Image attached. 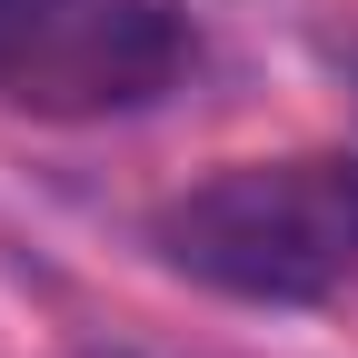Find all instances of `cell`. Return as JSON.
<instances>
[{"label": "cell", "mask_w": 358, "mask_h": 358, "mask_svg": "<svg viewBox=\"0 0 358 358\" xmlns=\"http://www.w3.org/2000/svg\"><path fill=\"white\" fill-rule=\"evenodd\" d=\"M179 279L249 308H319L358 279V150L229 159L150 219Z\"/></svg>", "instance_id": "1"}, {"label": "cell", "mask_w": 358, "mask_h": 358, "mask_svg": "<svg viewBox=\"0 0 358 358\" xmlns=\"http://www.w3.org/2000/svg\"><path fill=\"white\" fill-rule=\"evenodd\" d=\"M199 60L179 0H0V110L20 120H129Z\"/></svg>", "instance_id": "2"}]
</instances>
